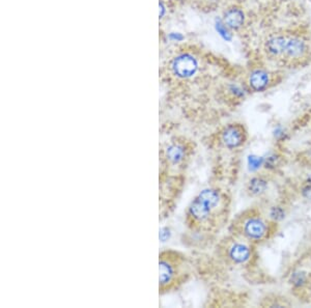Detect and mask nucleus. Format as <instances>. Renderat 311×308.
<instances>
[{"mask_svg":"<svg viewBox=\"0 0 311 308\" xmlns=\"http://www.w3.org/2000/svg\"><path fill=\"white\" fill-rule=\"evenodd\" d=\"M216 29H217V31L220 33V36L224 39V40H226V41H230L231 40V34H230V32L228 31V29L226 28V26H225V23H222V22H217V24H216Z\"/></svg>","mask_w":311,"mask_h":308,"instance_id":"13","label":"nucleus"},{"mask_svg":"<svg viewBox=\"0 0 311 308\" xmlns=\"http://www.w3.org/2000/svg\"><path fill=\"white\" fill-rule=\"evenodd\" d=\"M188 276L185 256L175 250H163L159 254V293L168 294L178 289Z\"/></svg>","mask_w":311,"mask_h":308,"instance_id":"2","label":"nucleus"},{"mask_svg":"<svg viewBox=\"0 0 311 308\" xmlns=\"http://www.w3.org/2000/svg\"><path fill=\"white\" fill-rule=\"evenodd\" d=\"M263 158L261 157H257V156H250L249 159H248V163H249V166L251 169H257L261 167L263 165Z\"/></svg>","mask_w":311,"mask_h":308,"instance_id":"14","label":"nucleus"},{"mask_svg":"<svg viewBox=\"0 0 311 308\" xmlns=\"http://www.w3.org/2000/svg\"><path fill=\"white\" fill-rule=\"evenodd\" d=\"M223 202V195L216 188H206L200 191L187 209L186 222L190 228H205L213 223Z\"/></svg>","mask_w":311,"mask_h":308,"instance_id":"1","label":"nucleus"},{"mask_svg":"<svg viewBox=\"0 0 311 308\" xmlns=\"http://www.w3.org/2000/svg\"><path fill=\"white\" fill-rule=\"evenodd\" d=\"M268 188V182L263 178H254L249 182V191L253 194H261Z\"/></svg>","mask_w":311,"mask_h":308,"instance_id":"12","label":"nucleus"},{"mask_svg":"<svg viewBox=\"0 0 311 308\" xmlns=\"http://www.w3.org/2000/svg\"><path fill=\"white\" fill-rule=\"evenodd\" d=\"M286 44H287V40L285 38L275 37V38H272L271 40L268 41L267 48H268V51L270 53L278 55V54L285 53Z\"/></svg>","mask_w":311,"mask_h":308,"instance_id":"10","label":"nucleus"},{"mask_svg":"<svg viewBox=\"0 0 311 308\" xmlns=\"http://www.w3.org/2000/svg\"><path fill=\"white\" fill-rule=\"evenodd\" d=\"M249 83L254 91H264L269 84V76L264 71H255L250 75Z\"/></svg>","mask_w":311,"mask_h":308,"instance_id":"9","label":"nucleus"},{"mask_svg":"<svg viewBox=\"0 0 311 308\" xmlns=\"http://www.w3.org/2000/svg\"><path fill=\"white\" fill-rule=\"evenodd\" d=\"M222 144L228 149H236L246 141V133L239 125H228L220 133Z\"/></svg>","mask_w":311,"mask_h":308,"instance_id":"4","label":"nucleus"},{"mask_svg":"<svg viewBox=\"0 0 311 308\" xmlns=\"http://www.w3.org/2000/svg\"><path fill=\"white\" fill-rule=\"evenodd\" d=\"M224 23L230 28H240L244 23V14L239 9H231L226 12L224 17Z\"/></svg>","mask_w":311,"mask_h":308,"instance_id":"8","label":"nucleus"},{"mask_svg":"<svg viewBox=\"0 0 311 308\" xmlns=\"http://www.w3.org/2000/svg\"><path fill=\"white\" fill-rule=\"evenodd\" d=\"M227 256L235 264H245L251 258V250L245 244L235 243L227 249Z\"/></svg>","mask_w":311,"mask_h":308,"instance_id":"7","label":"nucleus"},{"mask_svg":"<svg viewBox=\"0 0 311 308\" xmlns=\"http://www.w3.org/2000/svg\"><path fill=\"white\" fill-rule=\"evenodd\" d=\"M304 51H305V44L302 40L299 39L287 40L285 54L291 57H296L303 54Z\"/></svg>","mask_w":311,"mask_h":308,"instance_id":"11","label":"nucleus"},{"mask_svg":"<svg viewBox=\"0 0 311 308\" xmlns=\"http://www.w3.org/2000/svg\"><path fill=\"white\" fill-rule=\"evenodd\" d=\"M190 147L187 141L171 138L160 150V175H170L180 168L189 157Z\"/></svg>","mask_w":311,"mask_h":308,"instance_id":"3","label":"nucleus"},{"mask_svg":"<svg viewBox=\"0 0 311 308\" xmlns=\"http://www.w3.org/2000/svg\"><path fill=\"white\" fill-rule=\"evenodd\" d=\"M243 234L250 240L259 241L268 234L267 223L258 217H249L243 222Z\"/></svg>","mask_w":311,"mask_h":308,"instance_id":"6","label":"nucleus"},{"mask_svg":"<svg viewBox=\"0 0 311 308\" xmlns=\"http://www.w3.org/2000/svg\"><path fill=\"white\" fill-rule=\"evenodd\" d=\"M197 67L198 63L196 59L189 54L178 56L172 63L174 73L180 78H189L193 76L197 71Z\"/></svg>","mask_w":311,"mask_h":308,"instance_id":"5","label":"nucleus"}]
</instances>
